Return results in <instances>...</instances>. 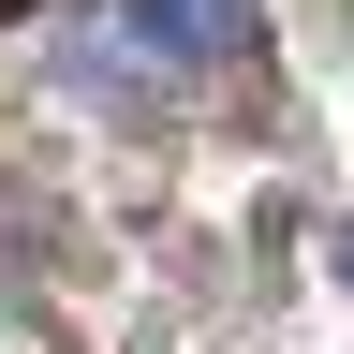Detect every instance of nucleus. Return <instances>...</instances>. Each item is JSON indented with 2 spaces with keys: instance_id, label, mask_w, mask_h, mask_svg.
<instances>
[{
  "instance_id": "1",
  "label": "nucleus",
  "mask_w": 354,
  "mask_h": 354,
  "mask_svg": "<svg viewBox=\"0 0 354 354\" xmlns=\"http://www.w3.org/2000/svg\"><path fill=\"white\" fill-rule=\"evenodd\" d=\"M133 30H148L162 59H236L266 30V0H133Z\"/></svg>"
},
{
  "instance_id": "2",
  "label": "nucleus",
  "mask_w": 354,
  "mask_h": 354,
  "mask_svg": "<svg viewBox=\"0 0 354 354\" xmlns=\"http://www.w3.org/2000/svg\"><path fill=\"white\" fill-rule=\"evenodd\" d=\"M15 15H30V0H0V30H15Z\"/></svg>"
}]
</instances>
